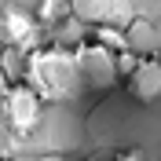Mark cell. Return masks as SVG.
I'll list each match as a JSON object with an SVG mask.
<instances>
[{
  "label": "cell",
  "mask_w": 161,
  "mask_h": 161,
  "mask_svg": "<svg viewBox=\"0 0 161 161\" xmlns=\"http://www.w3.org/2000/svg\"><path fill=\"white\" fill-rule=\"evenodd\" d=\"M4 117H8V128L15 136H30L37 132L40 117H44V99H40V92L30 88L26 80H15L4 95Z\"/></svg>",
  "instance_id": "1"
},
{
  "label": "cell",
  "mask_w": 161,
  "mask_h": 161,
  "mask_svg": "<svg viewBox=\"0 0 161 161\" xmlns=\"http://www.w3.org/2000/svg\"><path fill=\"white\" fill-rule=\"evenodd\" d=\"M0 37H4V44H11L22 55H33V51L44 48V26L37 22V15H30L22 8L0 11Z\"/></svg>",
  "instance_id": "2"
},
{
  "label": "cell",
  "mask_w": 161,
  "mask_h": 161,
  "mask_svg": "<svg viewBox=\"0 0 161 161\" xmlns=\"http://www.w3.org/2000/svg\"><path fill=\"white\" fill-rule=\"evenodd\" d=\"M125 88H128L132 99H139V103L161 99V59H154V55H139L136 70L125 77Z\"/></svg>",
  "instance_id": "3"
},
{
  "label": "cell",
  "mask_w": 161,
  "mask_h": 161,
  "mask_svg": "<svg viewBox=\"0 0 161 161\" xmlns=\"http://www.w3.org/2000/svg\"><path fill=\"white\" fill-rule=\"evenodd\" d=\"M92 44L103 51H110V55H121V51L132 48V40L125 30H117V22H95L92 26Z\"/></svg>",
  "instance_id": "4"
},
{
  "label": "cell",
  "mask_w": 161,
  "mask_h": 161,
  "mask_svg": "<svg viewBox=\"0 0 161 161\" xmlns=\"http://www.w3.org/2000/svg\"><path fill=\"white\" fill-rule=\"evenodd\" d=\"M114 161H147V154L136 150V147H128V150H117V154H114Z\"/></svg>",
  "instance_id": "5"
},
{
  "label": "cell",
  "mask_w": 161,
  "mask_h": 161,
  "mask_svg": "<svg viewBox=\"0 0 161 161\" xmlns=\"http://www.w3.org/2000/svg\"><path fill=\"white\" fill-rule=\"evenodd\" d=\"M0 161H11V158H0Z\"/></svg>",
  "instance_id": "6"
}]
</instances>
